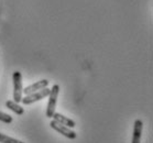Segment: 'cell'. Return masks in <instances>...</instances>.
Masks as SVG:
<instances>
[{
    "mask_svg": "<svg viewBox=\"0 0 153 143\" xmlns=\"http://www.w3.org/2000/svg\"><path fill=\"white\" fill-rule=\"evenodd\" d=\"M52 118H53V120H55L56 122H59V123L67 127V128H71V129H72V128H75V126H76V123H75L74 120L67 118V117L63 116L62 113H59V112H55V113L53 115Z\"/></svg>",
    "mask_w": 153,
    "mask_h": 143,
    "instance_id": "6",
    "label": "cell"
},
{
    "mask_svg": "<svg viewBox=\"0 0 153 143\" xmlns=\"http://www.w3.org/2000/svg\"><path fill=\"white\" fill-rule=\"evenodd\" d=\"M59 94V85H54L52 87V89H50L49 104H48V108H46V112H45L48 118H52L53 115L55 113L56 102H57Z\"/></svg>",
    "mask_w": 153,
    "mask_h": 143,
    "instance_id": "1",
    "label": "cell"
},
{
    "mask_svg": "<svg viewBox=\"0 0 153 143\" xmlns=\"http://www.w3.org/2000/svg\"><path fill=\"white\" fill-rule=\"evenodd\" d=\"M50 126H51L52 129L55 130L56 132H59V134L66 136V138H68V139H71V140L76 139L77 134L75 131H73L71 128H67V127L63 126V124H61V123H59V122H56L55 120H52L51 123H50Z\"/></svg>",
    "mask_w": 153,
    "mask_h": 143,
    "instance_id": "4",
    "label": "cell"
},
{
    "mask_svg": "<svg viewBox=\"0 0 153 143\" xmlns=\"http://www.w3.org/2000/svg\"><path fill=\"white\" fill-rule=\"evenodd\" d=\"M143 122L140 119H137L133 124V134H132V143H140L141 141V134H142Z\"/></svg>",
    "mask_w": 153,
    "mask_h": 143,
    "instance_id": "7",
    "label": "cell"
},
{
    "mask_svg": "<svg viewBox=\"0 0 153 143\" xmlns=\"http://www.w3.org/2000/svg\"><path fill=\"white\" fill-rule=\"evenodd\" d=\"M49 80L48 79H42L39 80V82H35L34 84L30 85V86H27L25 88H23V94L25 95H30L33 94L35 91H39L41 89H44L49 86Z\"/></svg>",
    "mask_w": 153,
    "mask_h": 143,
    "instance_id": "5",
    "label": "cell"
},
{
    "mask_svg": "<svg viewBox=\"0 0 153 143\" xmlns=\"http://www.w3.org/2000/svg\"><path fill=\"white\" fill-rule=\"evenodd\" d=\"M0 143H23L22 141H19L17 139H13L11 136H8L6 134L0 133Z\"/></svg>",
    "mask_w": 153,
    "mask_h": 143,
    "instance_id": "9",
    "label": "cell"
},
{
    "mask_svg": "<svg viewBox=\"0 0 153 143\" xmlns=\"http://www.w3.org/2000/svg\"><path fill=\"white\" fill-rule=\"evenodd\" d=\"M13 79V101L19 104L22 99L23 94V88H22V75L20 72H14L12 75Z\"/></svg>",
    "mask_w": 153,
    "mask_h": 143,
    "instance_id": "2",
    "label": "cell"
},
{
    "mask_svg": "<svg viewBox=\"0 0 153 143\" xmlns=\"http://www.w3.org/2000/svg\"><path fill=\"white\" fill-rule=\"evenodd\" d=\"M49 95H50V89L46 87V88H44V89L35 91L33 94L25 95V97H22L21 102L25 106L31 105V104H33L35 101H39V100H41V99H43V98H45L46 96H49Z\"/></svg>",
    "mask_w": 153,
    "mask_h": 143,
    "instance_id": "3",
    "label": "cell"
},
{
    "mask_svg": "<svg viewBox=\"0 0 153 143\" xmlns=\"http://www.w3.org/2000/svg\"><path fill=\"white\" fill-rule=\"evenodd\" d=\"M6 107H7L8 109H10L11 111H13L14 113H17V115H19V116L25 113V109L22 108L19 104H17V102H14V101H12V100H8L7 102H6Z\"/></svg>",
    "mask_w": 153,
    "mask_h": 143,
    "instance_id": "8",
    "label": "cell"
},
{
    "mask_svg": "<svg viewBox=\"0 0 153 143\" xmlns=\"http://www.w3.org/2000/svg\"><path fill=\"white\" fill-rule=\"evenodd\" d=\"M0 121L4 122V123H11L12 122V117L4 112L0 111Z\"/></svg>",
    "mask_w": 153,
    "mask_h": 143,
    "instance_id": "10",
    "label": "cell"
}]
</instances>
